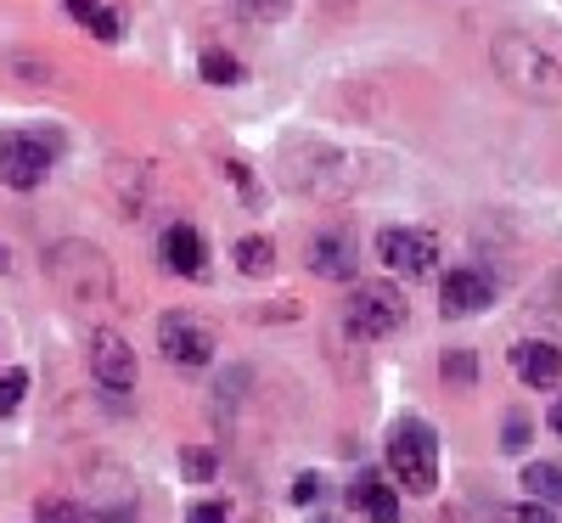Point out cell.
<instances>
[{"mask_svg":"<svg viewBox=\"0 0 562 523\" xmlns=\"http://www.w3.org/2000/svg\"><path fill=\"white\" fill-rule=\"evenodd\" d=\"M63 153V135L52 124H18V130H0V180L29 192V186L45 180V169L57 164Z\"/></svg>","mask_w":562,"mask_h":523,"instance_id":"cell-1","label":"cell"},{"mask_svg":"<svg viewBox=\"0 0 562 523\" xmlns=\"http://www.w3.org/2000/svg\"><path fill=\"white\" fill-rule=\"evenodd\" d=\"M389 467H394V479L416 496L439 490V434L422 416H400L394 434H389Z\"/></svg>","mask_w":562,"mask_h":523,"instance_id":"cell-2","label":"cell"},{"mask_svg":"<svg viewBox=\"0 0 562 523\" xmlns=\"http://www.w3.org/2000/svg\"><path fill=\"white\" fill-rule=\"evenodd\" d=\"M495 68H501V79H506L512 90H524V97H535V102H557V97H562L557 63L540 52L535 40H524V34L495 40Z\"/></svg>","mask_w":562,"mask_h":523,"instance_id":"cell-3","label":"cell"},{"mask_svg":"<svg viewBox=\"0 0 562 523\" xmlns=\"http://www.w3.org/2000/svg\"><path fill=\"white\" fill-rule=\"evenodd\" d=\"M405 293L394 288V281H360V288L349 293V310H344V326L355 332V338H366V344H378V338H389V332H400L405 326Z\"/></svg>","mask_w":562,"mask_h":523,"instance_id":"cell-4","label":"cell"},{"mask_svg":"<svg viewBox=\"0 0 562 523\" xmlns=\"http://www.w3.org/2000/svg\"><path fill=\"white\" fill-rule=\"evenodd\" d=\"M158 349L175 360V366H209L214 360V326L203 321V315H192V310H169L164 321H158Z\"/></svg>","mask_w":562,"mask_h":523,"instance_id":"cell-5","label":"cell"},{"mask_svg":"<svg viewBox=\"0 0 562 523\" xmlns=\"http://www.w3.org/2000/svg\"><path fill=\"white\" fill-rule=\"evenodd\" d=\"M378 254L383 265H394L400 276H428L439 265V236L434 231H411V225H394L378 236Z\"/></svg>","mask_w":562,"mask_h":523,"instance_id":"cell-6","label":"cell"},{"mask_svg":"<svg viewBox=\"0 0 562 523\" xmlns=\"http://www.w3.org/2000/svg\"><path fill=\"white\" fill-rule=\"evenodd\" d=\"M90 371H97V383L108 394H130L135 389V355L119 332H97L90 338Z\"/></svg>","mask_w":562,"mask_h":523,"instance_id":"cell-7","label":"cell"},{"mask_svg":"<svg viewBox=\"0 0 562 523\" xmlns=\"http://www.w3.org/2000/svg\"><path fill=\"white\" fill-rule=\"evenodd\" d=\"M490 299H495L490 276H484V270H473V265L450 270V276H445V288H439V310H445L450 321H467V315L490 310Z\"/></svg>","mask_w":562,"mask_h":523,"instance_id":"cell-8","label":"cell"},{"mask_svg":"<svg viewBox=\"0 0 562 523\" xmlns=\"http://www.w3.org/2000/svg\"><path fill=\"white\" fill-rule=\"evenodd\" d=\"M310 270L326 276V281H349L360 270V254H355V236L349 231H321L310 243Z\"/></svg>","mask_w":562,"mask_h":523,"instance_id":"cell-9","label":"cell"},{"mask_svg":"<svg viewBox=\"0 0 562 523\" xmlns=\"http://www.w3.org/2000/svg\"><path fill=\"white\" fill-rule=\"evenodd\" d=\"M512 371H518L529 389H551L557 377H562V349H551V344L529 338V344L512 349Z\"/></svg>","mask_w":562,"mask_h":523,"instance_id":"cell-10","label":"cell"},{"mask_svg":"<svg viewBox=\"0 0 562 523\" xmlns=\"http://www.w3.org/2000/svg\"><path fill=\"white\" fill-rule=\"evenodd\" d=\"M164 259L175 265V276L198 281V276H203V265H209V248H203L198 225H169V236H164Z\"/></svg>","mask_w":562,"mask_h":523,"instance_id":"cell-11","label":"cell"},{"mask_svg":"<svg viewBox=\"0 0 562 523\" xmlns=\"http://www.w3.org/2000/svg\"><path fill=\"white\" fill-rule=\"evenodd\" d=\"M349 501H355L371 523H394V518H400V496H394L383 479H360V485L349 490Z\"/></svg>","mask_w":562,"mask_h":523,"instance_id":"cell-12","label":"cell"},{"mask_svg":"<svg viewBox=\"0 0 562 523\" xmlns=\"http://www.w3.org/2000/svg\"><path fill=\"white\" fill-rule=\"evenodd\" d=\"M198 74H203V85H243L248 79V68L231 52H220V45H209V52L198 57Z\"/></svg>","mask_w":562,"mask_h":523,"instance_id":"cell-13","label":"cell"},{"mask_svg":"<svg viewBox=\"0 0 562 523\" xmlns=\"http://www.w3.org/2000/svg\"><path fill=\"white\" fill-rule=\"evenodd\" d=\"M524 490H535V501H546V507H562V467L557 461H529Z\"/></svg>","mask_w":562,"mask_h":523,"instance_id":"cell-14","label":"cell"},{"mask_svg":"<svg viewBox=\"0 0 562 523\" xmlns=\"http://www.w3.org/2000/svg\"><path fill=\"white\" fill-rule=\"evenodd\" d=\"M276 265V243H270V236H243V243H237V270L243 276H265Z\"/></svg>","mask_w":562,"mask_h":523,"instance_id":"cell-15","label":"cell"},{"mask_svg":"<svg viewBox=\"0 0 562 523\" xmlns=\"http://www.w3.org/2000/svg\"><path fill=\"white\" fill-rule=\"evenodd\" d=\"M23 400H29V371L18 366V371H7V377H0V416H12Z\"/></svg>","mask_w":562,"mask_h":523,"instance_id":"cell-16","label":"cell"},{"mask_svg":"<svg viewBox=\"0 0 562 523\" xmlns=\"http://www.w3.org/2000/svg\"><path fill=\"white\" fill-rule=\"evenodd\" d=\"M248 23H276V18H288V0H231Z\"/></svg>","mask_w":562,"mask_h":523,"instance_id":"cell-17","label":"cell"},{"mask_svg":"<svg viewBox=\"0 0 562 523\" xmlns=\"http://www.w3.org/2000/svg\"><path fill=\"white\" fill-rule=\"evenodd\" d=\"M529 434H535L529 416H524V411H512V416H506V427H501V450H512V456L529 450Z\"/></svg>","mask_w":562,"mask_h":523,"instance_id":"cell-18","label":"cell"},{"mask_svg":"<svg viewBox=\"0 0 562 523\" xmlns=\"http://www.w3.org/2000/svg\"><path fill=\"white\" fill-rule=\"evenodd\" d=\"M40 523H85V512L74 501H63V496H45L40 501Z\"/></svg>","mask_w":562,"mask_h":523,"instance_id":"cell-19","label":"cell"},{"mask_svg":"<svg viewBox=\"0 0 562 523\" xmlns=\"http://www.w3.org/2000/svg\"><path fill=\"white\" fill-rule=\"evenodd\" d=\"M180 472H186L192 485H209V479H214V456H209V450H186V456H180Z\"/></svg>","mask_w":562,"mask_h":523,"instance_id":"cell-20","label":"cell"},{"mask_svg":"<svg viewBox=\"0 0 562 523\" xmlns=\"http://www.w3.org/2000/svg\"><path fill=\"white\" fill-rule=\"evenodd\" d=\"M445 377H450V383H473V377H479V360L467 355V349H450V355H445Z\"/></svg>","mask_w":562,"mask_h":523,"instance_id":"cell-21","label":"cell"},{"mask_svg":"<svg viewBox=\"0 0 562 523\" xmlns=\"http://www.w3.org/2000/svg\"><path fill=\"white\" fill-rule=\"evenodd\" d=\"M186 523H231V512L220 501H198L192 512H186Z\"/></svg>","mask_w":562,"mask_h":523,"instance_id":"cell-22","label":"cell"},{"mask_svg":"<svg viewBox=\"0 0 562 523\" xmlns=\"http://www.w3.org/2000/svg\"><path fill=\"white\" fill-rule=\"evenodd\" d=\"M299 507H310L315 496H321V479H315V472H299V479H293V490H288Z\"/></svg>","mask_w":562,"mask_h":523,"instance_id":"cell-23","label":"cell"},{"mask_svg":"<svg viewBox=\"0 0 562 523\" xmlns=\"http://www.w3.org/2000/svg\"><path fill=\"white\" fill-rule=\"evenodd\" d=\"M512 523H557V518H551V507L540 501V507H518V512H512Z\"/></svg>","mask_w":562,"mask_h":523,"instance_id":"cell-24","label":"cell"},{"mask_svg":"<svg viewBox=\"0 0 562 523\" xmlns=\"http://www.w3.org/2000/svg\"><path fill=\"white\" fill-rule=\"evenodd\" d=\"M68 12H74V18L85 23V29H90V23L102 18V7H97V0H68Z\"/></svg>","mask_w":562,"mask_h":523,"instance_id":"cell-25","label":"cell"},{"mask_svg":"<svg viewBox=\"0 0 562 523\" xmlns=\"http://www.w3.org/2000/svg\"><path fill=\"white\" fill-rule=\"evenodd\" d=\"M551 434H557V439H562V400H557V405H551Z\"/></svg>","mask_w":562,"mask_h":523,"instance_id":"cell-26","label":"cell"},{"mask_svg":"<svg viewBox=\"0 0 562 523\" xmlns=\"http://www.w3.org/2000/svg\"><path fill=\"white\" fill-rule=\"evenodd\" d=\"M7 265H12V259H7V248H0V270H7Z\"/></svg>","mask_w":562,"mask_h":523,"instance_id":"cell-27","label":"cell"}]
</instances>
